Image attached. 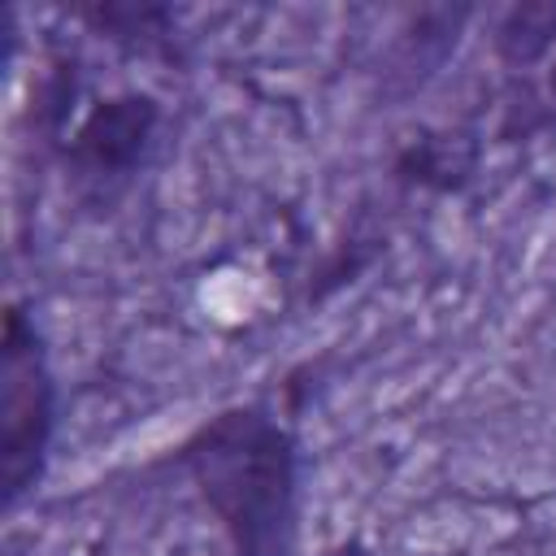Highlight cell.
I'll return each mask as SVG.
<instances>
[{"label": "cell", "mask_w": 556, "mask_h": 556, "mask_svg": "<svg viewBox=\"0 0 556 556\" xmlns=\"http://www.w3.org/2000/svg\"><path fill=\"white\" fill-rule=\"evenodd\" d=\"M552 43H556V4H513L495 35V52L508 65H530Z\"/></svg>", "instance_id": "cell-6"}, {"label": "cell", "mask_w": 556, "mask_h": 556, "mask_svg": "<svg viewBox=\"0 0 556 556\" xmlns=\"http://www.w3.org/2000/svg\"><path fill=\"white\" fill-rule=\"evenodd\" d=\"M56 434V378L48 365V343L26 304L4 308L0 334V495L17 508L48 469Z\"/></svg>", "instance_id": "cell-2"}, {"label": "cell", "mask_w": 556, "mask_h": 556, "mask_svg": "<svg viewBox=\"0 0 556 556\" xmlns=\"http://www.w3.org/2000/svg\"><path fill=\"white\" fill-rule=\"evenodd\" d=\"M161 104L148 91H113L96 100L65 139V169L87 187H117L152 152Z\"/></svg>", "instance_id": "cell-3"}, {"label": "cell", "mask_w": 556, "mask_h": 556, "mask_svg": "<svg viewBox=\"0 0 556 556\" xmlns=\"http://www.w3.org/2000/svg\"><path fill=\"white\" fill-rule=\"evenodd\" d=\"M547 91H552V100H556V56H552V65H547Z\"/></svg>", "instance_id": "cell-8"}, {"label": "cell", "mask_w": 556, "mask_h": 556, "mask_svg": "<svg viewBox=\"0 0 556 556\" xmlns=\"http://www.w3.org/2000/svg\"><path fill=\"white\" fill-rule=\"evenodd\" d=\"M174 460L235 556H295L300 447L265 404H230L204 417L174 447Z\"/></svg>", "instance_id": "cell-1"}, {"label": "cell", "mask_w": 556, "mask_h": 556, "mask_svg": "<svg viewBox=\"0 0 556 556\" xmlns=\"http://www.w3.org/2000/svg\"><path fill=\"white\" fill-rule=\"evenodd\" d=\"M70 13L87 22L96 35H109L117 43H152L174 22L165 4H139V0H96V4H74Z\"/></svg>", "instance_id": "cell-5"}, {"label": "cell", "mask_w": 556, "mask_h": 556, "mask_svg": "<svg viewBox=\"0 0 556 556\" xmlns=\"http://www.w3.org/2000/svg\"><path fill=\"white\" fill-rule=\"evenodd\" d=\"M70 109H74V61L56 56V61L48 65V74L39 78V91H35V117L43 122L48 135H61Z\"/></svg>", "instance_id": "cell-7"}, {"label": "cell", "mask_w": 556, "mask_h": 556, "mask_svg": "<svg viewBox=\"0 0 556 556\" xmlns=\"http://www.w3.org/2000/svg\"><path fill=\"white\" fill-rule=\"evenodd\" d=\"M473 152L456 135H421L395 152V178L426 191H460L469 182Z\"/></svg>", "instance_id": "cell-4"}]
</instances>
